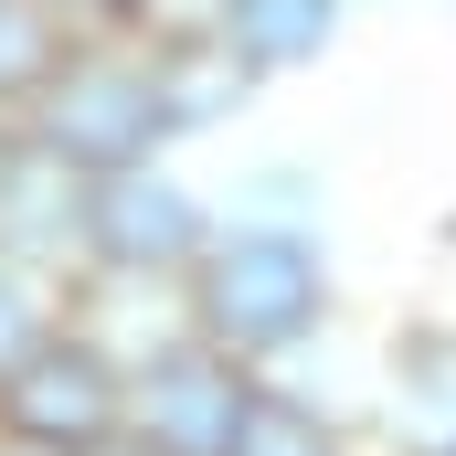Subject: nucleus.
<instances>
[{"instance_id": "nucleus-4", "label": "nucleus", "mask_w": 456, "mask_h": 456, "mask_svg": "<svg viewBox=\"0 0 456 456\" xmlns=\"http://www.w3.org/2000/svg\"><path fill=\"white\" fill-rule=\"evenodd\" d=\"M0 11H11V0H0ZM32 53H43V43H32V21H0V75H11V64H32Z\"/></svg>"}, {"instance_id": "nucleus-2", "label": "nucleus", "mask_w": 456, "mask_h": 456, "mask_svg": "<svg viewBox=\"0 0 456 456\" xmlns=\"http://www.w3.org/2000/svg\"><path fill=\"white\" fill-rule=\"evenodd\" d=\"M96 414H107L96 371H64V361H43V371L21 382V425H75V436H96Z\"/></svg>"}, {"instance_id": "nucleus-3", "label": "nucleus", "mask_w": 456, "mask_h": 456, "mask_svg": "<svg viewBox=\"0 0 456 456\" xmlns=\"http://www.w3.org/2000/svg\"><path fill=\"white\" fill-rule=\"evenodd\" d=\"M233 456H319L297 425H255V436H233Z\"/></svg>"}, {"instance_id": "nucleus-1", "label": "nucleus", "mask_w": 456, "mask_h": 456, "mask_svg": "<svg viewBox=\"0 0 456 456\" xmlns=\"http://www.w3.org/2000/svg\"><path fill=\"white\" fill-rule=\"evenodd\" d=\"M297 297H308V276H297L287 255H244V276H224V319H244V330L297 319Z\"/></svg>"}]
</instances>
